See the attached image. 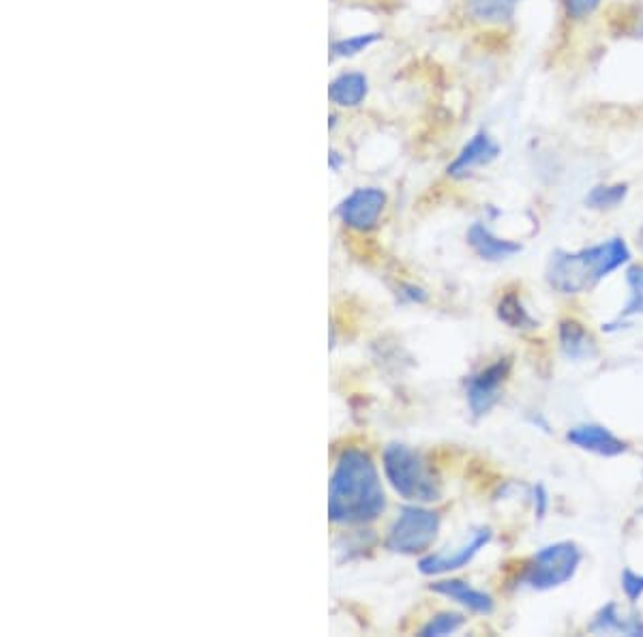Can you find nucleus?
Returning a JSON list of instances; mask_svg holds the SVG:
<instances>
[{
  "label": "nucleus",
  "mask_w": 643,
  "mask_h": 637,
  "mask_svg": "<svg viewBox=\"0 0 643 637\" xmlns=\"http://www.w3.org/2000/svg\"><path fill=\"white\" fill-rule=\"evenodd\" d=\"M386 509L380 472L363 449H346L330 479L328 517L332 524L359 526L377 519Z\"/></svg>",
  "instance_id": "f257e3e1"
},
{
  "label": "nucleus",
  "mask_w": 643,
  "mask_h": 637,
  "mask_svg": "<svg viewBox=\"0 0 643 637\" xmlns=\"http://www.w3.org/2000/svg\"><path fill=\"white\" fill-rule=\"evenodd\" d=\"M627 262H631V249L620 236L582 252L557 249L548 267V283L560 294H582Z\"/></svg>",
  "instance_id": "f03ea898"
},
{
  "label": "nucleus",
  "mask_w": 643,
  "mask_h": 637,
  "mask_svg": "<svg viewBox=\"0 0 643 637\" xmlns=\"http://www.w3.org/2000/svg\"><path fill=\"white\" fill-rule=\"evenodd\" d=\"M382 466L391 488L404 501L433 502L440 499V485L431 468L410 447L399 443L388 445L382 456Z\"/></svg>",
  "instance_id": "7ed1b4c3"
},
{
  "label": "nucleus",
  "mask_w": 643,
  "mask_h": 637,
  "mask_svg": "<svg viewBox=\"0 0 643 637\" xmlns=\"http://www.w3.org/2000/svg\"><path fill=\"white\" fill-rule=\"evenodd\" d=\"M582 558V549L573 541H557L552 546L541 547L528 562L519 582L539 592L560 589L575 578Z\"/></svg>",
  "instance_id": "20e7f679"
},
{
  "label": "nucleus",
  "mask_w": 643,
  "mask_h": 637,
  "mask_svg": "<svg viewBox=\"0 0 643 637\" xmlns=\"http://www.w3.org/2000/svg\"><path fill=\"white\" fill-rule=\"evenodd\" d=\"M440 533V515L425 506H404L388 530L386 547L395 554L414 556L429 549Z\"/></svg>",
  "instance_id": "39448f33"
},
{
  "label": "nucleus",
  "mask_w": 643,
  "mask_h": 637,
  "mask_svg": "<svg viewBox=\"0 0 643 637\" xmlns=\"http://www.w3.org/2000/svg\"><path fill=\"white\" fill-rule=\"evenodd\" d=\"M386 209V193L380 187H357L348 193L339 206L337 215L348 228L368 232L375 228Z\"/></svg>",
  "instance_id": "423d86ee"
},
{
  "label": "nucleus",
  "mask_w": 643,
  "mask_h": 637,
  "mask_svg": "<svg viewBox=\"0 0 643 637\" xmlns=\"http://www.w3.org/2000/svg\"><path fill=\"white\" fill-rule=\"evenodd\" d=\"M508 369H510L508 361H498L467 378L465 398L474 416H483L498 404Z\"/></svg>",
  "instance_id": "0eeeda50"
},
{
  "label": "nucleus",
  "mask_w": 643,
  "mask_h": 637,
  "mask_svg": "<svg viewBox=\"0 0 643 637\" xmlns=\"http://www.w3.org/2000/svg\"><path fill=\"white\" fill-rule=\"evenodd\" d=\"M503 148L500 144L489 136L487 132H478L470 137V142L461 148L460 155L453 159V164L447 168L451 179H467L476 168L489 166L500 157Z\"/></svg>",
  "instance_id": "6e6552de"
},
{
  "label": "nucleus",
  "mask_w": 643,
  "mask_h": 637,
  "mask_svg": "<svg viewBox=\"0 0 643 637\" xmlns=\"http://www.w3.org/2000/svg\"><path fill=\"white\" fill-rule=\"evenodd\" d=\"M492 541V530L489 528H478L476 533H472L470 544H463L460 549H455L453 554H433V556H425L418 562V571L422 575H442V573H451L458 571L461 567H467L474 556Z\"/></svg>",
  "instance_id": "1a4fd4ad"
},
{
  "label": "nucleus",
  "mask_w": 643,
  "mask_h": 637,
  "mask_svg": "<svg viewBox=\"0 0 643 637\" xmlns=\"http://www.w3.org/2000/svg\"><path fill=\"white\" fill-rule=\"evenodd\" d=\"M566 440L588 454L600 457H618L627 454V443L602 425H577L566 432Z\"/></svg>",
  "instance_id": "9d476101"
},
{
  "label": "nucleus",
  "mask_w": 643,
  "mask_h": 637,
  "mask_svg": "<svg viewBox=\"0 0 643 637\" xmlns=\"http://www.w3.org/2000/svg\"><path fill=\"white\" fill-rule=\"evenodd\" d=\"M467 245L474 249V254L481 260H487V262H503V260H508V258L521 254V249H523L515 241L496 236L492 230L483 226L481 222L472 224L467 230Z\"/></svg>",
  "instance_id": "9b49d317"
},
{
  "label": "nucleus",
  "mask_w": 643,
  "mask_h": 637,
  "mask_svg": "<svg viewBox=\"0 0 643 637\" xmlns=\"http://www.w3.org/2000/svg\"><path fill=\"white\" fill-rule=\"evenodd\" d=\"M560 350L571 361H588L597 357V342L577 320H562L557 328Z\"/></svg>",
  "instance_id": "f8f14e48"
},
{
  "label": "nucleus",
  "mask_w": 643,
  "mask_h": 637,
  "mask_svg": "<svg viewBox=\"0 0 643 637\" xmlns=\"http://www.w3.org/2000/svg\"><path fill=\"white\" fill-rule=\"evenodd\" d=\"M590 634H620V636H643V621L640 614H622L618 603H607L598 610L595 621L588 625Z\"/></svg>",
  "instance_id": "ddd939ff"
},
{
  "label": "nucleus",
  "mask_w": 643,
  "mask_h": 637,
  "mask_svg": "<svg viewBox=\"0 0 643 637\" xmlns=\"http://www.w3.org/2000/svg\"><path fill=\"white\" fill-rule=\"evenodd\" d=\"M368 94V76L361 71H343L328 87L330 103H335L337 108H343V110H354V108L363 105Z\"/></svg>",
  "instance_id": "4468645a"
},
{
  "label": "nucleus",
  "mask_w": 643,
  "mask_h": 637,
  "mask_svg": "<svg viewBox=\"0 0 643 637\" xmlns=\"http://www.w3.org/2000/svg\"><path fill=\"white\" fill-rule=\"evenodd\" d=\"M429 589L438 592V594H444V596L453 599L455 603H460L465 610H470L474 614H481V616H489L496 610V603H494L492 594L476 591V589H472L470 584H465L461 580H442V582L431 584Z\"/></svg>",
  "instance_id": "2eb2a0df"
},
{
  "label": "nucleus",
  "mask_w": 643,
  "mask_h": 637,
  "mask_svg": "<svg viewBox=\"0 0 643 637\" xmlns=\"http://www.w3.org/2000/svg\"><path fill=\"white\" fill-rule=\"evenodd\" d=\"M521 0H465L467 15L485 26H500L515 18Z\"/></svg>",
  "instance_id": "dca6fc26"
},
{
  "label": "nucleus",
  "mask_w": 643,
  "mask_h": 637,
  "mask_svg": "<svg viewBox=\"0 0 643 637\" xmlns=\"http://www.w3.org/2000/svg\"><path fill=\"white\" fill-rule=\"evenodd\" d=\"M627 283H629V303L624 305V310L620 312V316L616 322L607 324V331H613L618 328L620 322H627V320L638 318L643 316V267L642 265H633L629 267L627 271Z\"/></svg>",
  "instance_id": "f3484780"
},
{
  "label": "nucleus",
  "mask_w": 643,
  "mask_h": 637,
  "mask_svg": "<svg viewBox=\"0 0 643 637\" xmlns=\"http://www.w3.org/2000/svg\"><path fill=\"white\" fill-rule=\"evenodd\" d=\"M629 195L627 182H613V185H597L586 195V206L593 211H613L618 209Z\"/></svg>",
  "instance_id": "a211bd4d"
},
{
  "label": "nucleus",
  "mask_w": 643,
  "mask_h": 637,
  "mask_svg": "<svg viewBox=\"0 0 643 637\" xmlns=\"http://www.w3.org/2000/svg\"><path fill=\"white\" fill-rule=\"evenodd\" d=\"M498 318L505 322L510 328L530 331L537 326V320L530 316V312L523 308L521 299L515 292H508L498 303Z\"/></svg>",
  "instance_id": "6ab92c4d"
},
{
  "label": "nucleus",
  "mask_w": 643,
  "mask_h": 637,
  "mask_svg": "<svg viewBox=\"0 0 643 637\" xmlns=\"http://www.w3.org/2000/svg\"><path fill=\"white\" fill-rule=\"evenodd\" d=\"M380 40H382V33H361L352 37H341L332 42L330 54L332 58H352L363 54L369 47L375 46Z\"/></svg>",
  "instance_id": "aec40b11"
},
{
  "label": "nucleus",
  "mask_w": 643,
  "mask_h": 637,
  "mask_svg": "<svg viewBox=\"0 0 643 637\" xmlns=\"http://www.w3.org/2000/svg\"><path fill=\"white\" fill-rule=\"evenodd\" d=\"M465 625V618L455 612H442L438 616H433L420 632L422 637L433 636H451L455 632H460L461 627Z\"/></svg>",
  "instance_id": "412c9836"
},
{
  "label": "nucleus",
  "mask_w": 643,
  "mask_h": 637,
  "mask_svg": "<svg viewBox=\"0 0 643 637\" xmlns=\"http://www.w3.org/2000/svg\"><path fill=\"white\" fill-rule=\"evenodd\" d=\"M600 2L602 0H562V7H564V13L568 20L582 22L597 11Z\"/></svg>",
  "instance_id": "4be33fe9"
},
{
  "label": "nucleus",
  "mask_w": 643,
  "mask_h": 637,
  "mask_svg": "<svg viewBox=\"0 0 643 637\" xmlns=\"http://www.w3.org/2000/svg\"><path fill=\"white\" fill-rule=\"evenodd\" d=\"M620 586L631 603H638L643 596V573H638L627 567L620 575Z\"/></svg>",
  "instance_id": "5701e85b"
},
{
  "label": "nucleus",
  "mask_w": 643,
  "mask_h": 637,
  "mask_svg": "<svg viewBox=\"0 0 643 637\" xmlns=\"http://www.w3.org/2000/svg\"><path fill=\"white\" fill-rule=\"evenodd\" d=\"M548 506H550V496H548V490L543 485H537L534 488V513L539 519L545 517L548 513Z\"/></svg>",
  "instance_id": "b1692460"
},
{
  "label": "nucleus",
  "mask_w": 643,
  "mask_h": 637,
  "mask_svg": "<svg viewBox=\"0 0 643 637\" xmlns=\"http://www.w3.org/2000/svg\"><path fill=\"white\" fill-rule=\"evenodd\" d=\"M399 294L406 297V299L413 301V303H422V301H427V294H425L420 288H416V286L404 288V292H399Z\"/></svg>",
  "instance_id": "393cba45"
},
{
  "label": "nucleus",
  "mask_w": 643,
  "mask_h": 637,
  "mask_svg": "<svg viewBox=\"0 0 643 637\" xmlns=\"http://www.w3.org/2000/svg\"><path fill=\"white\" fill-rule=\"evenodd\" d=\"M341 155L337 153V150H330V157H328V166L332 168V170H339L341 168Z\"/></svg>",
  "instance_id": "a878e982"
},
{
  "label": "nucleus",
  "mask_w": 643,
  "mask_h": 637,
  "mask_svg": "<svg viewBox=\"0 0 643 637\" xmlns=\"http://www.w3.org/2000/svg\"><path fill=\"white\" fill-rule=\"evenodd\" d=\"M638 245H640V249L643 252V226L640 230V234H638Z\"/></svg>",
  "instance_id": "bb28decb"
},
{
  "label": "nucleus",
  "mask_w": 643,
  "mask_h": 637,
  "mask_svg": "<svg viewBox=\"0 0 643 637\" xmlns=\"http://www.w3.org/2000/svg\"><path fill=\"white\" fill-rule=\"evenodd\" d=\"M638 35H640V37H643V24L642 26H640V29H638Z\"/></svg>",
  "instance_id": "cd10ccee"
}]
</instances>
